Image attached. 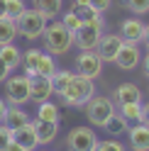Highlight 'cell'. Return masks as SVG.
<instances>
[{
    "label": "cell",
    "instance_id": "16",
    "mask_svg": "<svg viewBox=\"0 0 149 151\" xmlns=\"http://www.w3.org/2000/svg\"><path fill=\"white\" fill-rule=\"evenodd\" d=\"M113 102H117V105H122V102H142V90L135 83H122V86L115 88Z\"/></svg>",
    "mask_w": 149,
    "mask_h": 151
},
{
    "label": "cell",
    "instance_id": "40",
    "mask_svg": "<svg viewBox=\"0 0 149 151\" xmlns=\"http://www.w3.org/2000/svg\"><path fill=\"white\" fill-rule=\"evenodd\" d=\"M144 42H147V46H149V24H147V32H144Z\"/></svg>",
    "mask_w": 149,
    "mask_h": 151
},
{
    "label": "cell",
    "instance_id": "25",
    "mask_svg": "<svg viewBox=\"0 0 149 151\" xmlns=\"http://www.w3.org/2000/svg\"><path fill=\"white\" fill-rule=\"evenodd\" d=\"M59 107L54 105V102H39V107H37V119H44V122H59Z\"/></svg>",
    "mask_w": 149,
    "mask_h": 151
},
{
    "label": "cell",
    "instance_id": "41",
    "mask_svg": "<svg viewBox=\"0 0 149 151\" xmlns=\"http://www.w3.org/2000/svg\"><path fill=\"white\" fill-rule=\"evenodd\" d=\"M37 151H49V149H37Z\"/></svg>",
    "mask_w": 149,
    "mask_h": 151
},
{
    "label": "cell",
    "instance_id": "39",
    "mask_svg": "<svg viewBox=\"0 0 149 151\" xmlns=\"http://www.w3.org/2000/svg\"><path fill=\"white\" fill-rule=\"evenodd\" d=\"M5 3L7 0H0V17H5Z\"/></svg>",
    "mask_w": 149,
    "mask_h": 151
},
{
    "label": "cell",
    "instance_id": "2",
    "mask_svg": "<svg viewBox=\"0 0 149 151\" xmlns=\"http://www.w3.org/2000/svg\"><path fill=\"white\" fill-rule=\"evenodd\" d=\"M42 39H44L46 54L61 56V54H69V49L73 46V32H69L61 22H49L44 34H42Z\"/></svg>",
    "mask_w": 149,
    "mask_h": 151
},
{
    "label": "cell",
    "instance_id": "35",
    "mask_svg": "<svg viewBox=\"0 0 149 151\" xmlns=\"http://www.w3.org/2000/svg\"><path fill=\"white\" fill-rule=\"evenodd\" d=\"M7 110H10V107H7V102H5L3 98H0V124L5 122V117H7Z\"/></svg>",
    "mask_w": 149,
    "mask_h": 151
},
{
    "label": "cell",
    "instance_id": "21",
    "mask_svg": "<svg viewBox=\"0 0 149 151\" xmlns=\"http://www.w3.org/2000/svg\"><path fill=\"white\" fill-rule=\"evenodd\" d=\"M120 115H122L129 124H142V102H122V105H120Z\"/></svg>",
    "mask_w": 149,
    "mask_h": 151
},
{
    "label": "cell",
    "instance_id": "24",
    "mask_svg": "<svg viewBox=\"0 0 149 151\" xmlns=\"http://www.w3.org/2000/svg\"><path fill=\"white\" fill-rule=\"evenodd\" d=\"M54 73H56V63H54V56H51V54H46V51H42L39 63H37V76H39V78H51Z\"/></svg>",
    "mask_w": 149,
    "mask_h": 151
},
{
    "label": "cell",
    "instance_id": "18",
    "mask_svg": "<svg viewBox=\"0 0 149 151\" xmlns=\"http://www.w3.org/2000/svg\"><path fill=\"white\" fill-rule=\"evenodd\" d=\"M32 5H34V10L46 15V20H54V17L61 12L64 0H32Z\"/></svg>",
    "mask_w": 149,
    "mask_h": 151
},
{
    "label": "cell",
    "instance_id": "28",
    "mask_svg": "<svg viewBox=\"0 0 149 151\" xmlns=\"http://www.w3.org/2000/svg\"><path fill=\"white\" fill-rule=\"evenodd\" d=\"M25 10H27L25 0H7L5 3V17H10V20H17Z\"/></svg>",
    "mask_w": 149,
    "mask_h": 151
},
{
    "label": "cell",
    "instance_id": "29",
    "mask_svg": "<svg viewBox=\"0 0 149 151\" xmlns=\"http://www.w3.org/2000/svg\"><path fill=\"white\" fill-rule=\"evenodd\" d=\"M122 5L135 15H147L149 12V0H122Z\"/></svg>",
    "mask_w": 149,
    "mask_h": 151
},
{
    "label": "cell",
    "instance_id": "5",
    "mask_svg": "<svg viewBox=\"0 0 149 151\" xmlns=\"http://www.w3.org/2000/svg\"><path fill=\"white\" fill-rule=\"evenodd\" d=\"M115 102H113V98H105V95H93L90 98V102L86 105V117H88V122H93L95 127H103L105 122L115 115Z\"/></svg>",
    "mask_w": 149,
    "mask_h": 151
},
{
    "label": "cell",
    "instance_id": "11",
    "mask_svg": "<svg viewBox=\"0 0 149 151\" xmlns=\"http://www.w3.org/2000/svg\"><path fill=\"white\" fill-rule=\"evenodd\" d=\"M54 95V88H51V81L49 78H39V76H34L30 78V100L32 102H46Z\"/></svg>",
    "mask_w": 149,
    "mask_h": 151
},
{
    "label": "cell",
    "instance_id": "26",
    "mask_svg": "<svg viewBox=\"0 0 149 151\" xmlns=\"http://www.w3.org/2000/svg\"><path fill=\"white\" fill-rule=\"evenodd\" d=\"M71 76H73L71 71H64V68H56V73H54L51 78H49V81H51V88H54V93H56V95H61V90H64V88L69 86Z\"/></svg>",
    "mask_w": 149,
    "mask_h": 151
},
{
    "label": "cell",
    "instance_id": "27",
    "mask_svg": "<svg viewBox=\"0 0 149 151\" xmlns=\"http://www.w3.org/2000/svg\"><path fill=\"white\" fill-rule=\"evenodd\" d=\"M61 24L66 27L69 32H73V34H76V32L81 29V24H83V20L78 17V12H76V10H69V12H64V17H61Z\"/></svg>",
    "mask_w": 149,
    "mask_h": 151
},
{
    "label": "cell",
    "instance_id": "30",
    "mask_svg": "<svg viewBox=\"0 0 149 151\" xmlns=\"http://www.w3.org/2000/svg\"><path fill=\"white\" fill-rule=\"evenodd\" d=\"M73 10L78 12V17H81L83 22H93V20H98V17H103L100 12H95V10H93L90 5H83V7H73Z\"/></svg>",
    "mask_w": 149,
    "mask_h": 151
},
{
    "label": "cell",
    "instance_id": "1",
    "mask_svg": "<svg viewBox=\"0 0 149 151\" xmlns=\"http://www.w3.org/2000/svg\"><path fill=\"white\" fill-rule=\"evenodd\" d=\"M93 95H95V83H93L90 78H86V76H78V73H73L71 81H69V86L61 90L64 105H71V107L88 105Z\"/></svg>",
    "mask_w": 149,
    "mask_h": 151
},
{
    "label": "cell",
    "instance_id": "19",
    "mask_svg": "<svg viewBox=\"0 0 149 151\" xmlns=\"http://www.w3.org/2000/svg\"><path fill=\"white\" fill-rule=\"evenodd\" d=\"M103 129L108 134H113V137H120V134H125V132H129V122L120 115V112H115V115L103 124Z\"/></svg>",
    "mask_w": 149,
    "mask_h": 151
},
{
    "label": "cell",
    "instance_id": "6",
    "mask_svg": "<svg viewBox=\"0 0 149 151\" xmlns=\"http://www.w3.org/2000/svg\"><path fill=\"white\" fill-rule=\"evenodd\" d=\"M98 137L90 127H73L66 134V146L69 151H95L98 149Z\"/></svg>",
    "mask_w": 149,
    "mask_h": 151
},
{
    "label": "cell",
    "instance_id": "7",
    "mask_svg": "<svg viewBox=\"0 0 149 151\" xmlns=\"http://www.w3.org/2000/svg\"><path fill=\"white\" fill-rule=\"evenodd\" d=\"M5 100L12 102V105H25L30 100V78L22 73V76H10L5 81Z\"/></svg>",
    "mask_w": 149,
    "mask_h": 151
},
{
    "label": "cell",
    "instance_id": "9",
    "mask_svg": "<svg viewBox=\"0 0 149 151\" xmlns=\"http://www.w3.org/2000/svg\"><path fill=\"white\" fill-rule=\"evenodd\" d=\"M125 44V39L120 34H105L100 37V42L95 44V54L100 56V61L103 63H115V56L120 51V46Z\"/></svg>",
    "mask_w": 149,
    "mask_h": 151
},
{
    "label": "cell",
    "instance_id": "31",
    "mask_svg": "<svg viewBox=\"0 0 149 151\" xmlns=\"http://www.w3.org/2000/svg\"><path fill=\"white\" fill-rule=\"evenodd\" d=\"M10 141H12V129L7 124H0V151H7Z\"/></svg>",
    "mask_w": 149,
    "mask_h": 151
},
{
    "label": "cell",
    "instance_id": "12",
    "mask_svg": "<svg viewBox=\"0 0 149 151\" xmlns=\"http://www.w3.org/2000/svg\"><path fill=\"white\" fill-rule=\"evenodd\" d=\"M12 141H15V144H20L25 151H37V149H39V141H37L32 122H27V124L12 129Z\"/></svg>",
    "mask_w": 149,
    "mask_h": 151
},
{
    "label": "cell",
    "instance_id": "10",
    "mask_svg": "<svg viewBox=\"0 0 149 151\" xmlns=\"http://www.w3.org/2000/svg\"><path fill=\"white\" fill-rule=\"evenodd\" d=\"M115 63H117V68H122V71H132L137 63H142V51H139V46L132 44V42H125L120 46L117 56H115Z\"/></svg>",
    "mask_w": 149,
    "mask_h": 151
},
{
    "label": "cell",
    "instance_id": "17",
    "mask_svg": "<svg viewBox=\"0 0 149 151\" xmlns=\"http://www.w3.org/2000/svg\"><path fill=\"white\" fill-rule=\"evenodd\" d=\"M0 59L5 61V66L7 68H17V66L22 63V51L17 49L15 44H5V46H0Z\"/></svg>",
    "mask_w": 149,
    "mask_h": 151
},
{
    "label": "cell",
    "instance_id": "38",
    "mask_svg": "<svg viewBox=\"0 0 149 151\" xmlns=\"http://www.w3.org/2000/svg\"><path fill=\"white\" fill-rule=\"evenodd\" d=\"M142 66H144V76H149V54H147V59L142 61Z\"/></svg>",
    "mask_w": 149,
    "mask_h": 151
},
{
    "label": "cell",
    "instance_id": "23",
    "mask_svg": "<svg viewBox=\"0 0 149 151\" xmlns=\"http://www.w3.org/2000/svg\"><path fill=\"white\" fill-rule=\"evenodd\" d=\"M39 56H42L39 49H30V51L22 54V63H20V66H25V76H27V78H34V76H37V63H39Z\"/></svg>",
    "mask_w": 149,
    "mask_h": 151
},
{
    "label": "cell",
    "instance_id": "8",
    "mask_svg": "<svg viewBox=\"0 0 149 151\" xmlns=\"http://www.w3.org/2000/svg\"><path fill=\"white\" fill-rule=\"evenodd\" d=\"M76 73L86 76V78H90V81L100 78V73H103V61H100V56L95 54V49L81 51L76 56Z\"/></svg>",
    "mask_w": 149,
    "mask_h": 151
},
{
    "label": "cell",
    "instance_id": "20",
    "mask_svg": "<svg viewBox=\"0 0 149 151\" xmlns=\"http://www.w3.org/2000/svg\"><path fill=\"white\" fill-rule=\"evenodd\" d=\"M30 122V115L20 107V105H12L10 110H7V117H5V122L3 124H7L10 129H17V127H22V124H27Z\"/></svg>",
    "mask_w": 149,
    "mask_h": 151
},
{
    "label": "cell",
    "instance_id": "14",
    "mask_svg": "<svg viewBox=\"0 0 149 151\" xmlns=\"http://www.w3.org/2000/svg\"><path fill=\"white\" fill-rule=\"evenodd\" d=\"M32 127H34V134H37V141H39V146H49L51 141L59 137V122L34 119V122H32Z\"/></svg>",
    "mask_w": 149,
    "mask_h": 151
},
{
    "label": "cell",
    "instance_id": "33",
    "mask_svg": "<svg viewBox=\"0 0 149 151\" xmlns=\"http://www.w3.org/2000/svg\"><path fill=\"white\" fill-rule=\"evenodd\" d=\"M88 5H90L95 12H100V15H103V12L108 10V7L113 5V0H88Z\"/></svg>",
    "mask_w": 149,
    "mask_h": 151
},
{
    "label": "cell",
    "instance_id": "32",
    "mask_svg": "<svg viewBox=\"0 0 149 151\" xmlns=\"http://www.w3.org/2000/svg\"><path fill=\"white\" fill-rule=\"evenodd\" d=\"M95 151H125V146L120 141H98Z\"/></svg>",
    "mask_w": 149,
    "mask_h": 151
},
{
    "label": "cell",
    "instance_id": "3",
    "mask_svg": "<svg viewBox=\"0 0 149 151\" xmlns=\"http://www.w3.org/2000/svg\"><path fill=\"white\" fill-rule=\"evenodd\" d=\"M15 24H17V34H22L25 39L34 42V39H39V37L44 34V29H46V24H49V20H46V15H44V12L34 10V7H27V10L15 20Z\"/></svg>",
    "mask_w": 149,
    "mask_h": 151
},
{
    "label": "cell",
    "instance_id": "15",
    "mask_svg": "<svg viewBox=\"0 0 149 151\" xmlns=\"http://www.w3.org/2000/svg\"><path fill=\"white\" fill-rule=\"evenodd\" d=\"M127 137H129V149L132 151H149V127L147 124L129 127Z\"/></svg>",
    "mask_w": 149,
    "mask_h": 151
},
{
    "label": "cell",
    "instance_id": "22",
    "mask_svg": "<svg viewBox=\"0 0 149 151\" xmlns=\"http://www.w3.org/2000/svg\"><path fill=\"white\" fill-rule=\"evenodd\" d=\"M15 37H17V24H15V20H10V17H0V46L12 44Z\"/></svg>",
    "mask_w": 149,
    "mask_h": 151
},
{
    "label": "cell",
    "instance_id": "4",
    "mask_svg": "<svg viewBox=\"0 0 149 151\" xmlns=\"http://www.w3.org/2000/svg\"><path fill=\"white\" fill-rule=\"evenodd\" d=\"M103 27H105L103 17H98V20H93V22H83L81 29L73 34V44H76L81 51L95 49V44L100 42V37H103Z\"/></svg>",
    "mask_w": 149,
    "mask_h": 151
},
{
    "label": "cell",
    "instance_id": "42",
    "mask_svg": "<svg viewBox=\"0 0 149 151\" xmlns=\"http://www.w3.org/2000/svg\"><path fill=\"white\" fill-rule=\"evenodd\" d=\"M147 54H149V51H147Z\"/></svg>",
    "mask_w": 149,
    "mask_h": 151
},
{
    "label": "cell",
    "instance_id": "34",
    "mask_svg": "<svg viewBox=\"0 0 149 151\" xmlns=\"http://www.w3.org/2000/svg\"><path fill=\"white\" fill-rule=\"evenodd\" d=\"M7 78H10V68H7V66H5V61L0 59V83H5Z\"/></svg>",
    "mask_w": 149,
    "mask_h": 151
},
{
    "label": "cell",
    "instance_id": "37",
    "mask_svg": "<svg viewBox=\"0 0 149 151\" xmlns=\"http://www.w3.org/2000/svg\"><path fill=\"white\" fill-rule=\"evenodd\" d=\"M7 151H25L20 144H15V141H10V146H7Z\"/></svg>",
    "mask_w": 149,
    "mask_h": 151
},
{
    "label": "cell",
    "instance_id": "36",
    "mask_svg": "<svg viewBox=\"0 0 149 151\" xmlns=\"http://www.w3.org/2000/svg\"><path fill=\"white\" fill-rule=\"evenodd\" d=\"M142 124L149 127V102H147V105H142Z\"/></svg>",
    "mask_w": 149,
    "mask_h": 151
},
{
    "label": "cell",
    "instance_id": "13",
    "mask_svg": "<svg viewBox=\"0 0 149 151\" xmlns=\"http://www.w3.org/2000/svg\"><path fill=\"white\" fill-rule=\"evenodd\" d=\"M144 32H147V27H144L142 20H137V17L125 20L122 24H120V37H122L125 42H132V44L144 42Z\"/></svg>",
    "mask_w": 149,
    "mask_h": 151
}]
</instances>
